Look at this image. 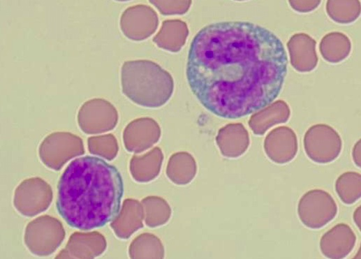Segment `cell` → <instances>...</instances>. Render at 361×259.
Instances as JSON below:
<instances>
[{
    "instance_id": "obj_8",
    "label": "cell",
    "mask_w": 361,
    "mask_h": 259,
    "mask_svg": "<svg viewBox=\"0 0 361 259\" xmlns=\"http://www.w3.org/2000/svg\"><path fill=\"white\" fill-rule=\"evenodd\" d=\"M52 200L50 184L40 177H31L23 180L15 188L13 205L22 215L31 217L45 211Z\"/></svg>"
},
{
    "instance_id": "obj_19",
    "label": "cell",
    "mask_w": 361,
    "mask_h": 259,
    "mask_svg": "<svg viewBox=\"0 0 361 259\" xmlns=\"http://www.w3.org/2000/svg\"><path fill=\"white\" fill-rule=\"evenodd\" d=\"M189 29L186 22L180 20H166L153 38L154 43L160 48L172 52H179L186 43Z\"/></svg>"
},
{
    "instance_id": "obj_30",
    "label": "cell",
    "mask_w": 361,
    "mask_h": 259,
    "mask_svg": "<svg viewBox=\"0 0 361 259\" xmlns=\"http://www.w3.org/2000/svg\"><path fill=\"white\" fill-rule=\"evenodd\" d=\"M352 156L355 165L360 167V140L353 147Z\"/></svg>"
},
{
    "instance_id": "obj_16",
    "label": "cell",
    "mask_w": 361,
    "mask_h": 259,
    "mask_svg": "<svg viewBox=\"0 0 361 259\" xmlns=\"http://www.w3.org/2000/svg\"><path fill=\"white\" fill-rule=\"evenodd\" d=\"M216 142L221 154L227 158L242 156L250 144L249 133L241 123L228 124L221 128Z\"/></svg>"
},
{
    "instance_id": "obj_17",
    "label": "cell",
    "mask_w": 361,
    "mask_h": 259,
    "mask_svg": "<svg viewBox=\"0 0 361 259\" xmlns=\"http://www.w3.org/2000/svg\"><path fill=\"white\" fill-rule=\"evenodd\" d=\"M144 216L142 203L137 200L128 198L124 201L120 212L111 222L110 227L119 238L128 239L143 227Z\"/></svg>"
},
{
    "instance_id": "obj_21",
    "label": "cell",
    "mask_w": 361,
    "mask_h": 259,
    "mask_svg": "<svg viewBox=\"0 0 361 259\" xmlns=\"http://www.w3.org/2000/svg\"><path fill=\"white\" fill-rule=\"evenodd\" d=\"M197 171L196 163L189 153L177 152L171 156L166 169L168 177L175 184L184 185L194 178Z\"/></svg>"
},
{
    "instance_id": "obj_2",
    "label": "cell",
    "mask_w": 361,
    "mask_h": 259,
    "mask_svg": "<svg viewBox=\"0 0 361 259\" xmlns=\"http://www.w3.org/2000/svg\"><path fill=\"white\" fill-rule=\"evenodd\" d=\"M57 189L59 215L71 227L89 230L118 216L124 183L116 167L100 158L85 156L68 165Z\"/></svg>"
},
{
    "instance_id": "obj_1",
    "label": "cell",
    "mask_w": 361,
    "mask_h": 259,
    "mask_svg": "<svg viewBox=\"0 0 361 259\" xmlns=\"http://www.w3.org/2000/svg\"><path fill=\"white\" fill-rule=\"evenodd\" d=\"M288 59L272 31L244 21L212 23L191 43L186 78L212 114L238 119L270 105L280 94Z\"/></svg>"
},
{
    "instance_id": "obj_27",
    "label": "cell",
    "mask_w": 361,
    "mask_h": 259,
    "mask_svg": "<svg viewBox=\"0 0 361 259\" xmlns=\"http://www.w3.org/2000/svg\"><path fill=\"white\" fill-rule=\"evenodd\" d=\"M88 150L108 161L114 159L119 151L116 138L111 133L103 135L91 136L87 140Z\"/></svg>"
},
{
    "instance_id": "obj_24",
    "label": "cell",
    "mask_w": 361,
    "mask_h": 259,
    "mask_svg": "<svg viewBox=\"0 0 361 259\" xmlns=\"http://www.w3.org/2000/svg\"><path fill=\"white\" fill-rule=\"evenodd\" d=\"M145 222L150 228L165 224L170 217V207L168 202L158 196H147L142 199Z\"/></svg>"
},
{
    "instance_id": "obj_29",
    "label": "cell",
    "mask_w": 361,
    "mask_h": 259,
    "mask_svg": "<svg viewBox=\"0 0 361 259\" xmlns=\"http://www.w3.org/2000/svg\"><path fill=\"white\" fill-rule=\"evenodd\" d=\"M321 1H289V4L295 10L300 13H308L316 9Z\"/></svg>"
},
{
    "instance_id": "obj_18",
    "label": "cell",
    "mask_w": 361,
    "mask_h": 259,
    "mask_svg": "<svg viewBox=\"0 0 361 259\" xmlns=\"http://www.w3.org/2000/svg\"><path fill=\"white\" fill-rule=\"evenodd\" d=\"M290 116L288 105L283 100H277L253 114L249 126L254 134L263 135L273 126L286 122Z\"/></svg>"
},
{
    "instance_id": "obj_13",
    "label": "cell",
    "mask_w": 361,
    "mask_h": 259,
    "mask_svg": "<svg viewBox=\"0 0 361 259\" xmlns=\"http://www.w3.org/2000/svg\"><path fill=\"white\" fill-rule=\"evenodd\" d=\"M107 242L104 236L97 232H75L55 258H94L105 250Z\"/></svg>"
},
{
    "instance_id": "obj_4",
    "label": "cell",
    "mask_w": 361,
    "mask_h": 259,
    "mask_svg": "<svg viewBox=\"0 0 361 259\" xmlns=\"http://www.w3.org/2000/svg\"><path fill=\"white\" fill-rule=\"evenodd\" d=\"M61 222L49 216H40L26 226L24 240L29 251L38 256H47L54 252L65 238Z\"/></svg>"
},
{
    "instance_id": "obj_10",
    "label": "cell",
    "mask_w": 361,
    "mask_h": 259,
    "mask_svg": "<svg viewBox=\"0 0 361 259\" xmlns=\"http://www.w3.org/2000/svg\"><path fill=\"white\" fill-rule=\"evenodd\" d=\"M159 17L150 6L138 4L127 8L121 14L120 28L124 35L135 41L143 40L157 29Z\"/></svg>"
},
{
    "instance_id": "obj_12",
    "label": "cell",
    "mask_w": 361,
    "mask_h": 259,
    "mask_svg": "<svg viewBox=\"0 0 361 259\" xmlns=\"http://www.w3.org/2000/svg\"><path fill=\"white\" fill-rule=\"evenodd\" d=\"M267 157L278 164L292 161L297 152V138L288 126H278L268 133L263 143Z\"/></svg>"
},
{
    "instance_id": "obj_9",
    "label": "cell",
    "mask_w": 361,
    "mask_h": 259,
    "mask_svg": "<svg viewBox=\"0 0 361 259\" xmlns=\"http://www.w3.org/2000/svg\"><path fill=\"white\" fill-rule=\"evenodd\" d=\"M118 118L115 106L103 98H92L84 102L77 116L80 128L87 134H98L112 130Z\"/></svg>"
},
{
    "instance_id": "obj_11",
    "label": "cell",
    "mask_w": 361,
    "mask_h": 259,
    "mask_svg": "<svg viewBox=\"0 0 361 259\" xmlns=\"http://www.w3.org/2000/svg\"><path fill=\"white\" fill-rule=\"evenodd\" d=\"M161 137L158 123L150 117L133 120L123 131L125 148L129 152L140 153L156 143Z\"/></svg>"
},
{
    "instance_id": "obj_22",
    "label": "cell",
    "mask_w": 361,
    "mask_h": 259,
    "mask_svg": "<svg viewBox=\"0 0 361 259\" xmlns=\"http://www.w3.org/2000/svg\"><path fill=\"white\" fill-rule=\"evenodd\" d=\"M323 58L330 63H339L345 59L351 50V43L348 37L339 31L325 35L319 45Z\"/></svg>"
},
{
    "instance_id": "obj_15",
    "label": "cell",
    "mask_w": 361,
    "mask_h": 259,
    "mask_svg": "<svg viewBox=\"0 0 361 259\" xmlns=\"http://www.w3.org/2000/svg\"><path fill=\"white\" fill-rule=\"evenodd\" d=\"M316 41L309 34H293L287 43L290 61L293 67L299 72L313 71L318 64L316 50Z\"/></svg>"
},
{
    "instance_id": "obj_31",
    "label": "cell",
    "mask_w": 361,
    "mask_h": 259,
    "mask_svg": "<svg viewBox=\"0 0 361 259\" xmlns=\"http://www.w3.org/2000/svg\"><path fill=\"white\" fill-rule=\"evenodd\" d=\"M353 221L358 227L360 229V206L358 207L353 213Z\"/></svg>"
},
{
    "instance_id": "obj_5",
    "label": "cell",
    "mask_w": 361,
    "mask_h": 259,
    "mask_svg": "<svg viewBox=\"0 0 361 259\" xmlns=\"http://www.w3.org/2000/svg\"><path fill=\"white\" fill-rule=\"evenodd\" d=\"M83 141L69 132H54L46 136L38 148L40 161L47 168L59 170L71 158L83 155Z\"/></svg>"
},
{
    "instance_id": "obj_20",
    "label": "cell",
    "mask_w": 361,
    "mask_h": 259,
    "mask_svg": "<svg viewBox=\"0 0 361 259\" xmlns=\"http://www.w3.org/2000/svg\"><path fill=\"white\" fill-rule=\"evenodd\" d=\"M163 154L156 147L142 156H133L130 161V172L138 182H148L155 179L160 172Z\"/></svg>"
},
{
    "instance_id": "obj_25",
    "label": "cell",
    "mask_w": 361,
    "mask_h": 259,
    "mask_svg": "<svg viewBox=\"0 0 361 259\" xmlns=\"http://www.w3.org/2000/svg\"><path fill=\"white\" fill-rule=\"evenodd\" d=\"M360 174L352 171L346 172L337 179L335 191L344 204H353L360 198Z\"/></svg>"
},
{
    "instance_id": "obj_23",
    "label": "cell",
    "mask_w": 361,
    "mask_h": 259,
    "mask_svg": "<svg viewBox=\"0 0 361 259\" xmlns=\"http://www.w3.org/2000/svg\"><path fill=\"white\" fill-rule=\"evenodd\" d=\"M131 258H162L164 249L161 240L151 233H142L135 237L128 249Z\"/></svg>"
},
{
    "instance_id": "obj_26",
    "label": "cell",
    "mask_w": 361,
    "mask_h": 259,
    "mask_svg": "<svg viewBox=\"0 0 361 259\" xmlns=\"http://www.w3.org/2000/svg\"><path fill=\"white\" fill-rule=\"evenodd\" d=\"M359 1H331L326 3L329 17L336 22L348 24L354 22L360 15Z\"/></svg>"
},
{
    "instance_id": "obj_7",
    "label": "cell",
    "mask_w": 361,
    "mask_h": 259,
    "mask_svg": "<svg viewBox=\"0 0 361 259\" xmlns=\"http://www.w3.org/2000/svg\"><path fill=\"white\" fill-rule=\"evenodd\" d=\"M301 222L307 228L318 229L330 222L337 214V205L332 195L322 189L305 193L297 205Z\"/></svg>"
},
{
    "instance_id": "obj_28",
    "label": "cell",
    "mask_w": 361,
    "mask_h": 259,
    "mask_svg": "<svg viewBox=\"0 0 361 259\" xmlns=\"http://www.w3.org/2000/svg\"><path fill=\"white\" fill-rule=\"evenodd\" d=\"M164 15H183L189 9L191 1H149Z\"/></svg>"
},
{
    "instance_id": "obj_3",
    "label": "cell",
    "mask_w": 361,
    "mask_h": 259,
    "mask_svg": "<svg viewBox=\"0 0 361 259\" xmlns=\"http://www.w3.org/2000/svg\"><path fill=\"white\" fill-rule=\"evenodd\" d=\"M123 94L134 103L149 108L163 105L174 90L171 75L147 59L125 61L121 68Z\"/></svg>"
},
{
    "instance_id": "obj_6",
    "label": "cell",
    "mask_w": 361,
    "mask_h": 259,
    "mask_svg": "<svg viewBox=\"0 0 361 259\" xmlns=\"http://www.w3.org/2000/svg\"><path fill=\"white\" fill-rule=\"evenodd\" d=\"M303 143L307 156L321 164L335 160L342 148L339 134L332 126L325 124L311 126L304 134Z\"/></svg>"
},
{
    "instance_id": "obj_14",
    "label": "cell",
    "mask_w": 361,
    "mask_h": 259,
    "mask_svg": "<svg viewBox=\"0 0 361 259\" xmlns=\"http://www.w3.org/2000/svg\"><path fill=\"white\" fill-rule=\"evenodd\" d=\"M356 236L346 223H338L325 232L320 240V249L328 258L341 259L346 257L353 249Z\"/></svg>"
}]
</instances>
